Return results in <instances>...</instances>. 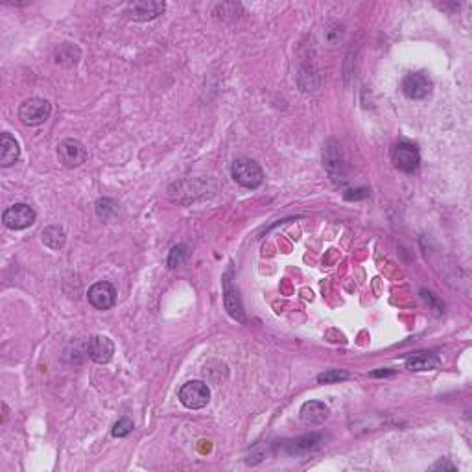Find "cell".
I'll list each match as a JSON object with an SVG mask.
<instances>
[{
	"label": "cell",
	"instance_id": "1",
	"mask_svg": "<svg viewBox=\"0 0 472 472\" xmlns=\"http://www.w3.org/2000/svg\"><path fill=\"white\" fill-rule=\"evenodd\" d=\"M231 176L238 185L251 188V190L258 188L264 181V172H262L261 165L253 159H247V157H240L232 162Z\"/></svg>",
	"mask_w": 472,
	"mask_h": 472
},
{
	"label": "cell",
	"instance_id": "2",
	"mask_svg": "<svg viewBox=\"0 0 472 472\" xmlns=\"http://www.w3.org/2000/svg\"><path fill=\"white\" fill-rule=\"evenodd\" d=\"M391 162L395 168L406 172V174H413L417 172L421 166V153H419L417 146L412 144L408 141H398L391 146Z\"/></svg>",
	"mask_w": 472,
	"mask_h": 472
},
{
	"label": "cell",
	"instance_id": "3",
	"mask_svg": "<svg viewBox=\"0 0 472 472\" xmlns=\"http://www.w3.org/2000/svg\"><path fill=\"white\" fill-rule=\"evenodd\" d=\"M52 106L45 98H28L20 104L19 118L26 126H41L50 118Z\"/></svg>",
	"mask_w": 472,
	"mask_h": 472
},
{
	"label": "cell",
	"instance_id": "4",
	"mask_svg": "<svg viewBox=\"0 0 472 472\" xmlns=\"http://www.w3.org/2000/svg\"><path fill=\"white\" fill-rule=\"evenodd\" d=\"M179 401L188 410H201L211 401V389L205 382L201 380L186 382L179 389Z\"/></svg>",
	"mask_w": 472,
	"mask_h": 472
},
{
	"label": "cell",
	"instance_id": "5",
	"mask_svg": "<svg viewBox=\"0 0 472 472\" xmlns=\"http://www.w3.org/2000/svg\"><path fill=\"white\" fill-rule=\"evenodd\" d=\"M2 221L8 229H13V231H20V229H26V227L34 225L36 221V211L32 209L30 205L26 203H15V205L8 207L2 214Z\"/></svg>",
	"mask_w": 472,
	"mask_h": 472
},
{
	"label": "cell",
	"instance_id": "6",
	"mask_svg": "<svg viewBox=\"0 0 472 472\" xmlns=\"http://www.w3.org/2000/svg\"><path fill=\"white\" fill-rule=\"evenodd\" d=\"M87 148L83 142L76 141V139H65L57 146V157L60 162L65 168H78L87 161Z\"/></svg>",
	"mask_w": 472,
	"mask_h": 472
},
{
	"label": "cell",
	"instance_id": "7",
	"mask_svg": "<svg viewBox=\"0 0 472 472\" xmlns=\"http://www.w3.org/2000/svg\"><path fill=\"white\" fill-rule=\"evenodd\" d=\"M402 92L410 100H422L432 92V80L424 72H412L402 80Z\"/></svg>",
	"mask_w": 472,
	"mask_h": 472
},
{
	"label": "cell",
	"instance_id": "8",
	"mask_svg": "<svg viewBox=\"0 0 472 472\" xmlns=\"http://www.w3.org/2000/svg\"><path fill=\"white\" fill-rule=\"evenodd\" d=\"M87 297H89V303H91L96 310H109V308L115 307L116 290L111 282L100 281L89 288Z\"/></svg>",
	"mask_w": 472,
	"mask_h": 472
},
{
	"label": "cell",
	"instance_id": "9",
	"mask_svg": "<svg viewBox=\"0 0 472 472\" xmlns=\"http://www.w3.org/2000/svg\"><path fill=\"white\" fill-rule=\"evenodd\" d=\"M166 4L165 2H159V0H139V2H131L127 6V17L137 22H144V20L157 19L159 15H162Z\"/></svg>",
	"mask_w": 472,
	"mask_h": 472
},
{
	"label": "cell",
	"instance_id": "10",
	"mask_svg": "<svg viewBox=\"0 0 472 472\" xmlns=\"http://www.w3.org/2000/svg\"><path fill=\"white\" fill-rule=\"evenodd\" d=\"M342 146L338 144L336 141H328L327 148L323 151V161H325V166H327L328 174L332 176L334 181L343 183L347 179L345 177V170H343V157H342V150H340Z\"/></svg>",
	"mask_w": 472,
	"mask_h": 472
},
{
	"label": "cell",
	"instance_id": "11",
	"mask_svg": "<svg viewBox=\"0 0 472 472\" xmlns=\"http://www.w3.org/2000/svg\"><path fill=\"white\" fill-rule=\"evenodd\" d=\"M87 352L91 356L92 362L107 363L115 354V343L111 342L107 336H92L87 345Z\"/></svg>",
	"mask_w": 472,
	"mask_h": 472
},
{
	"label": "cell",
	"instance_id": "12",
	"mask_svg": "<svg viewBox=\"0 0 472 472\" xmlns=\"http://www.w3.org/2000/svg\"><path fill=\"white\" fill-rule=\"evenodd\" d=\"M223 305H225V310L229 312V316L235 317L236 321L246 323V316H244V308H242L238 291L231 284V272L227 273L225 279H223Z\"/></svg>",
	"mask_w": 472,
	"mask_h": 472
},
{
	"label": "cell",
	"instance_id": "13",
	"mask_svg": "<svg viewBox=\"0 0 472 472\" xmlns=\"http://www.w3.org/2000/svg\"><path fill=\"white\" fill-rule=\"evenodd\" d=\"M321 436L317 433H308V436H301L297 439H291L286 441L284 445V450H286L290 456H307L310 452H316L317 448L321 447Z\"/></svg>",
	"mask_w": 472,
	"mask_h": 472
},
{
	"label": "cell",
	"instance_id": "14",
	"mask_svg": "<svg viewBox=\"0 0 472 472\" xmlns=\"http://www.w3.org/2000/svg\"><path fill=\"white\" fill-rule=\"evenodd\" d=\"M328 415H331L328 406L319 401H308L301 406V421L308 426H319L327 421Z\"/></svg>",
	"mask_w": 472,
	"mask_h": 472
},
{
	"label": "cell",
	"instance_id": "15",
	"mask_svg": "<svg viewBox=\"0 0 472 472\" xmlns=\"http://www.w3.org/2000/svg\"><path fill=\"white\" fill-rule=\"evenodd\" d=\"M20 157L19 142L15 141V137H11L10 133H2L0 135V166L15 165Z\"/></svg>",
	"mask_w": 472,
	"mask_h": 472
},
{
	"label": "cell",
	"instance_id": "16",
	"mask_svg": "<svg viewBox=\"0 0 472 472\" xmlns=\"http://www.w3.org/2000/svg\"><path fill=\"white\" fill-rule=\"evenodd\" d=\"M441 360L433 352H417L406 360V367L410 371H432L439 367Z\"/></svg>",
	"mask_w": 472,
	"mask_h": 472
},
{
	"label": "cell",
	"instance_id": "17",
	"mask_svg": "<svg viewBox=\"0 0 472 472\" xmlns=\"http://www.w3.org/2000/svg\"><path fill=\"white\" fill-rule=\"evenodd\" d=\"M41 236H43V242H45L46 246L50 247V249H55V251L65 246V231L60 225L46 227Z\"/></svg>",
	"mask_w": 472,
	"mask_h": 472
},
{
	"label": "cell",
	"instance_id": "18",
	"mask_svg": "<svg viewBox=\"0 0 472 472\" xmlns=\"http://www.w3.org/2000/svg\"><path fill=\"white\" fill-rule=\"evenodd\" d=\"M186 256H188V247H186L185 244H179V246L172 247L170 256H168V266L170 268L181 266Z\"/></svg>",
	"mask_w": 472,
	"mask_h": 472
},
{
	"label": "cell",
	"instance_id": "19",
	"mask_svg": "<svg viewBox=\"0 0 472 472\" xmlns=\"http://www.w3.org/2000/svg\"><path fill=\"white\" fill-rule=\"evenodd\" d=\"M349 378V373L342 371V369H331V371L321 373L319 377H317V382L319 384H336V382H342Z\"/></svg>",
	"mask_w": 472,
	"mask_h": 472
},
{
	"label": "cell",
	"instance_id": "20",
	"mask_svg": "<svg viewBox=\"0 0 472 472\" xmlns=\"http://www.w3.org/2000/svg\"><path fill=\"white\" fill-rule=\"evenodd\" d=\"M133 428L135 426H133V421L130 417H120L115 422V426H113L111 432H113L115 437H126L133 432Z\"/></svg>",
	"mask_w": 472,
	"mask_h": 472
},
{
	"label": "cell",
	"instance_id": "21",
	"mask_svg": "<svg viewBox=\"0 0 472 472\" xmlns=\"http://www.w3.org/2000/svg\"><path fill=\"white\" fill-rule=\"evenodd\" d=\"M96 212L104 220H111V216L116 214V203L111 200H100L96 203Z\"/></svg>",
	"mask_w": 472,
	"mask_h": 472
},
{
	"label": "cell",
	"instance_id": "22",
	"mask_svg": "<svg viewBox=\"0 0 472 472\" xmlns=\"http://www.w3.org/2000/svg\"><path fill=\"white\" fill-rule=\"evenodd\" d=\"M433 471H439V468H447V471H456V465H452V463H448V461H437L436 465H433Z\"/></svg>",
	"mask_w": 472,
	"mask_h": 472
}]
</instances>
